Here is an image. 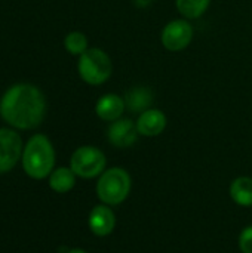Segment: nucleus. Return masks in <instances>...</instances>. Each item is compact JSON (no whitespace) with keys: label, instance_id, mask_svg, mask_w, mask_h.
I'll list each match as a JSON object with an SVG mask.
<instances>
[{"label":"nucleus","instance_id":"f257e3e1","mask_svg":"<svg viewBox=\"0 0 252 253\" xmlns=\"http://www.w3.org/2000/svg\"><path fill=\"white\" fill-rule=\"evenodd\" d=\"M45 116L46 98L34 84H13L0 99V117L13 129H36L42 125Z\"/></svg>","mask_w":252,"mask_h":253},{"label":"nucleus","instance_id":"f03ea898","mask_svg":"<svg viewBox=\"0 0 252 253\" xmlns=\"http://www.w3.org/2000/svg\"><path fill=\"white\" fill-rule=\"evenodd\" d=\"M22 169L33 179H45L53 172L55 150L50 139L37 133L33 135L22 150Z\"/></svg>","mask_w":252,"mask_h":253},{"label":"nucleus","instance_id":"7ed1b4c3","mask_svg":"<svg viewBox=\"0 0 252 253\" xmlns=\"http://www.w3.org/2000/svg\"><path fill=\"white\" fill-rule=\"evenodd\" d=\"M132 188V179L123 168L105 169L97 182V196L107 206L123 203Z\"/></svg>","mask_w":252,"mask_h":253},{"label":"nucleus","instance_id":"20e7f679","mask_svg":"<svg viewBox=\"0 0 252 253\" xmlns=\"http://www.w3.org/2000/svg\"><path fill=\"white\" fill-rule=\"evenodd\" d=\"M77 73L86 84L101 86L111 77V58L101 47H89L85 53L79 56Z\"/></svg>","mask_w":252,"mask_h":253},{"label":"nucleus","instance_id":"39448f33","mask_svg":"<svg viewBox=\"0 0 252 253\" xmlns=\"http://www.w3.org/2000/svg\"><path fill=\"white\" fill-rule=\"evenodd\" d=\"M107 166L105 154L94 145L79 147L70 159V168L76 176L83 179H92L100 176Z\"/></svg>","mask_w":252,"mask_h":253},{"label":"nucleus","instance_id":"423d86ee","mask_svg":"<svg viewBox=\"0 0 252 253\" xmlns=\"http://www.w3.org/2000/svg\"><path fill=\"white\" fill-rule=\"evenodd\" d=\"M195 28L186 18H177L165 24L160 33L162 46L169 52H181L193 42Z\"/></svg>","mask_w":252,"mask_h":253},{"label":"nucleus","instance_id":"0eeeda50","mask_svg":"<svg viewBox=\"0 0 252 253\" xmlns=\"http://www.w3.org/2000/svg\"><path fill=\"white\" fill-rule=\"evenodd\" d=\"M22 139L18 132L1 127L0 129V173L12 170L22 157Z\"/></svg>","mask_w":252,"mask_h":253},{"label":"nucleus","instance_id":"6e6552de","mask_svg":"<svg viewBox=\"0 0 252 253\" xmlns=\"http://www.w3.org/2000/svg\"><path fill=\"white\" fill-rule=\"evenodd\" d=\"M138 136L140 133L135 122L126 117H120L119 120L110 123L107 129V139L114 148H129L137 142Z\"/></svg>","mask_w":252,"mask_h":253},{"label":"nucleus","instance_id":"1a4fd4ad","mask_svg":"<svg viewBox=\"0 0 252 253\" xmlns=\"http://www.w3.org/2000/svg\"><path fill=\"white\" fill-rule=\"evenodd\" d=\"M135 125H137V130L141 136L154 138V136H159L160 133H163V130L168 126V119L162 110L151 107V108L146 110L144 113L138 114Z\"/></svg>","mask_w":252,"mask_h":253},{"label":"nucleus","instance_id":"9d476101","mask_svg":"<svg viewBox=\"0 0 252 253\" xmlns=\"http://www.w3.org/2000/svg\"><path fill=\"white\" fill-rule=\"evenodd\" d=\"M125 111H126V105H125L123 96L114 92L104 93L102 96L98 98L95 104V114L102 122H107V123H113L119 120Z\"/></svg>","mask_w":252,"mask_h":253},{"label":"nucleus","instance_id":"9b49d317","mask_svg":"<svg viewBox=\"0 0 252 253\" xmlns=\"http://www.w3.org/2000/svg\"><path fill=\"white\" fill-rule=\"evenodd\" d=\"M89 230L92 231L94 236L97 237H105L110 236L116 227V216L114 212L107 206V205H98L95 206L88 219Z\"/></svg>","mask_w":252,"mask_h":253},{"label":"nucleus","instance_id":"f8f14e48","mask_svg":"<svg viewBox=\"0 0 252 253\" xmlns=\"http://www.w3.org/2000/svg\"><path fill=\"white\" fill-rule=\"evenodd\" d=\"M126 110L135 114H141L153 107L154 93L149 86H132L123 95Z\"/></svg>","mask_w":252,"mask_h":253},{"label":"nucleus","instance_id":"ddd939ff","mask_svg":"<svg viewBox=\"0 0 252 253\" xmlns=\"http://www.w3.org/2000/svg\"><path fill=\"white\" fill-rule=\"evenodd\" d=\"M230 197L238 206L251 208L252 206V178L239 176L230 184Z\"/></svg>","mask_w":252,"mask_h":253},{"label":"nucleus","instance_id":"4468645a","mask_svg":"<svg viewBox=\"0 0 252 253\" xmlns=\"http://www.w3.org/2000/svg\"><path fill=\"white\" fill-rule=\"evenodd\" d=\"M76 185V173L71 168H58L49 175V187L55 193L64 194L74 188Z\"/></svg>","mask_w":252,"mask_h":253},{"label":"nucleus","instance_id":"2eb2a0df","mask_svg":"<svg viewBox=\"0 0 252 253\" xmlns=\"http://www.w3.org/2000/svg\"><path fill=\"white\" fill-rule=\"evenodd\" d=\"M211 0H175V7L180 15L189 21L199 19L209 9Z\"/></svg>","mask_w":252,"mask_h":253},{"label":"nucleus","instance_id":"dca6fc26","mask_svg":"<svg viewBox=\"0 0 252 253\" xmlns=\"http://www.w3.org/2000/svg\"><path fill=\"white\" fill-rule=\"evenodd\" d=\"M64 47L73 56H80L89 49V42L85 33L82 31H70L64 37Z\"/></svg>","mask_w":252,"mask_h":253},{"label":"nucleus","instance_id":"f3484780","mask_svg":"<svg viewBox=\"0 0 252 253\" xmlns=\"http://www.w3.org/2000/svg\"><path fill=\"white\" fill-rule=\"evenodd\" d=\"M239 249L242 253H252V225L242 230L239 236Z\"/></svg>","mask_w":252,"mask_h":253},{"label":"nucleus","instance_id":"a211bd4d","mask_svg":"<svg viewBox=\"0 0 252 253\" xmlns=\"http://www.w3.org/2000/svg\"><path fill=\"white\" fill-rule=\"evenodd\" d=\"M67 253H88V252H85V251H82V249H71V251H68Z\"/></svg>","mask_w":252,"mask_h":253}]
</instances>
